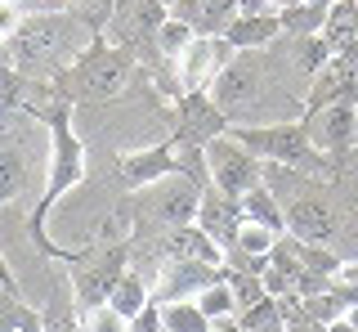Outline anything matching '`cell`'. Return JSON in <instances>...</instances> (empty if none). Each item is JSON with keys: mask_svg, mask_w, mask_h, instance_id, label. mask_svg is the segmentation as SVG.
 <instances>
[{"mask_svg": "<svg viewBox=\"0 0 358 332\" xmlns=\"http://www.w3.org/2000/svg\"><path fill=\"white\" fill-rule=\"evenodd\" d=\"M99 36V27L81 14H31L22 18L18 32L0 46V68L54 81L85 54V46Z\"/></svg>", "mask_w": 358, "mask_h": 332, "instance_id": "6da1fadb", "label": "cell"}, {"mask_svg": "<svg viewBox=\"0 0 358 332\" xmlns=\"http://www.w3.org/2000/svg\"><path fill=\"white\" fill-rule=\"evenodd\" d=\"M197 207H201V184H193L188 175H162V180L143 184L139 193L130 198V216H134V238H152V261L157 256V242H162L171 229L197 225Z\"/></svg>", "mask_w": 358, "mask_h": 332, "instance_id": "7a4b0ae2", "label": "cell"}, {"mask_svg": "<svg viewBox=\"0 0 358 332\" xmlns=\"http://www.w3.org/2000/svg\"><path fill=\"white\" fill-rule=\"evenodd\" d=\"M134 68H139V63H134L130 50L112 46L108 36H94L72 68L54 76V85H59V95L72 99V104H103V99H117L126 90Z\"/></svg>", "mask_w": 358, "mask_h": 332, "instance_id": "3957f363", "label": "cell"}, {"mask_svg": "<svg viewBox=\"0 0 358 332\" xmlns=\"http://www.w3.org/2000/svg\"><path fill=\"white\" fill-rule=\"evenodd\" d=\"M242 148H251L260 162H278V166H291V171H305L313 180H331L336 175V162L327 153L313 148L305 121H260V126H233L229 130Z\"/></svg>", "mask_w": 358, "mask_h": 332, "instance_id": "277c9868", "label": "cell"}, {"mask_svg": "<svg viewBox=\"0 0 358 332\" xmlns=\"http://www.w3.org/2000/svg\"><path fill=\"white\" fill-rule=\"evenodd\" d=\"M72 104L59 108L45 126H50V180H45V193H41V202L31 207V238L41 242V247H50V238H45V216L54 212V202H59L63 193H72L76 184H81V175H85V144L72 135ZM54 251V247H50Z\"/></svg>", "mask_w": 358, "mask_h": 332, "instance_id": "5b68a950", "label": "cell"}, {"mask_svg": "<svg viewBox=\"0 0 358 332\" xmlns=\"http://www.w3.org/2000/svg\"><path fill=\"white\" fill-rule=\"evenodd\" d=\"M130 270V242H103V247H85L72 256V292L85 310L90 305H103L112 296L117 279Z\"/></svg>", "mask_w": 358, "mask_h": 332, "instance_id": "8992f818", "label": "cell"}, {"mask_svg": "<svg viewBox=\"0 0 358 332\" xmlns=\"http://www.w3.org/2000/svg\"><path fill=\"white\" fill-rule=\"evenodd\" d=\"M206 171H210V184L229 198H242L246 189L264 180V166L251 148H242L233 135H220L206 144Z\"/></svg>", "mask_w": 358, "mask_h": 332, "instance_id": "52a82bcc", "label": "cell"}, {"mask_svg": "<svg viewBox=\"0 0 358 332\" xmlns=\"http://www.w3.org/2000/svg\"><path fill=\"white\" fill-rule=\"evenodd\" d=\"M233 121L215 108V99L206 90H193V95H179V117H175V144L179 148H206L210 139L229 135Z\"/></svg>", "mask_w": 358, "mask_h": 332, "instance_id": "ba28073f", "label": "cell"}, {"mask_svg": "<svg viewBox=\"0 0 358 332\" xmlns=\"http://www.w3.org/2000/svg\"><path fill=\"white\" fill-rule=\"evenodd\" d=\"M300 121H305L313 148L327 153L331 162H341L345 153L358 148V104H327L318 113H305Z\"/></svg>", "mask_w": 358, "mask_h": 332, "instance_id": "9c48e42d", "label": "cell"}, {"mask_svg": "<svg viewBox=\"0 0 358 332\" xmlns=\"http://www.w3.org/2000/svg\"><path fill=\"white\" fill-rule=\"evenodd\" d=\"M233 50L224 36H197L193 46L179 54L175 63V81H179V95H193V90H210V81L233 63Z\"/></svg>", "mask_w": 358, "mask_h": 332, "instance_id": "30bf717a", "label": "cell"}, {"mask_svg": "<svg viewBox=\"0 0 358 332\" xmlns=\"http://www.w3.org/2000/svg\"><path fill=\"white\" fill-rule=\"evenodd\" d=\"M327 104H358V50L331 54L313 72V81L305 90V113H318Z\"/></svg>", "mask_w": 358, "mask_h": 332, "instance_id": "8fae6325", "label": "cell"}, {"mask_svg": "<svg viewBox=\"0 0 358 332\" xmlns=\"http://www.w3.org/2000/svg\"><path fill=\"white\" fill-rule=\"evenodd\" d=\"M220 279V265L206 261H162V270L152 274V301L171 305V301H193L201 287H210Z\"/></svg>", "mask_w": 358, "mask_h": 332, "instance_id": "7c38bea8", "label": "cell"}, {"mask_svg": "<svg viewBox=\"0 0 358 332\" xmlns=\"http://www.w3.org/2000/svg\"><path fill=\"white\" fill-rule=\"evenodd\" d=\"M242 198H229V193H220L215 184L210 189H201V207H197V229L206 234L210 242H220L224 251L238 242V229H242Z\"/></svg>", "mask_w": 358, "mask_h": 332, "instance_id": "4fadbf2b", "label": "cell"}, {"mask_svg": "<svg viewBox=\"0 0 358 332\" xmlns=\"http://www.w3.org/2000/svg\"><path fill=\"white\" fill-rule=\"evenodd\" d=\"M31 166H36V148H31L27 130H5L0 135V207L27 189Z\"/></svg>", "mask_w": 358, "mask_h": 332, "instance_id": "5bb4252c", "label": "cell"}, {"mask_svg": "<svg viewBox=\"0 0 358 332\" xmlns=\"http://www.w3.org/2000/svg\"><path fill=\"white\" fill-rule=\"evenodd\" d=\"M175 171H179L175 139L152 144V148H139V153H121V162H117V175L130 184V189H143V184L162 180V175H175Z\"/></svg>", "mask_w": 358, "mask_h": 332, "instance_id": "9a60e30c", "label": "cell"}, {"mask_svg": "<svg viewBox=\"0 0 358 332\" xmlns=\"http://www.w3.org/2000/svg\"><path fill=\"white\" fill-rule=\"evenodd\" d=\"M157 256L162 261H206V265H224V247L210 242L197 225H184V229H171L162 242H157Z\"/></svg>", "mask_w": 358, "mask_h": 332, "instance_id": "2e32d148", "label": "cell"}, {"mask_svg": "<svg viewBox=\"0 0 358 332\" xmlns=\"http://www.w3.org/2000/svg\"><path fill=\"white\" fill-rule=\"evenodd\" d=\"M171 14L184 18L197 36H224L229 23L238 18V0H179Z\"/></svg>", "mask_w": 358, "mask_h": 332, "instance_id": "e0dca14e", "label": "cell"}, {"mask_svg": "<svg viewBox=\"0 0 358 332\" xmlns=\"http://www.w3.org/2000/svg\"><path fill=\"white\" fill-rule=\"evenodd\" d=\"M278 36H282L278 14H238L229 23V32H224V41H229L233 50H268Z\"/></svg>", "mask_w": 358, "mask_h": 332, "instance_id": "ac0fdd59", "label": "cell"}, {"mask_svg": "<svg viewBox=\"0 0 358 332\" xmlns=\"http://www.w3.org/2000/svg\"><path fill=\"white\" fill-rule=\"evenodd\" d=\"M318 36L327 41V50H331V54L358 50V0H331L327 23H322Z\"/></svg>", "mask_w": 358, "mask_h": 332, "instance_id": "d6986e66", "label": "cell"}, {"mask_svg": "<svg viewBox=\"0 0 358 332\" xmlns=\"http://www.w3.org/2000/svg\"><path fill=\"white\" fill-rule=\"evenodd\" d=\"M41 324L45 332H85L81 319H76V292L63 274H54V287H50V301L41 310Z\"/></svg>", "mask_w": 358, "mask_h": 332, "instance_id": "ffe728a7", "label": "cell"}, {"mask_svg": "<svg viewBox=\"0 0 358 332\" xmlns=\"http://www.w3.org/2000/svg\"><path fill=\"white\" fill-rule=\"evenodd\" d=\"M331 0H305V5L278 9V23H282V36H318L322 23H327Z\"/></svg>", "mask_w": 358, "mask_h": 332, "instance_id": "44dd1931", "label": "cell"}, {"mask_svg": "<svg viewBox=\"0 0 358 332\" xmlns=\"http://www.w3.org/2000/svg\"><path fill=\"white\" fill-rule=\"evenodd\" d=\"M242 212H246V220H255V225L273 229V234H287L282 207H278V198H273V189H268L264 180L255 184V189H246V193H242Z\"/></svg>", "mask_w": 358, "mask_h": 332, "instance_id": "7402d4cb", "label": "cell"}, {"mask_svg": "<svg viewBox=\"0 0 358 332\" xmlns=\"http://www.w3.org/2000/svg\"><path fill=\"white\" fill-rule=\"evenodd\" d=\"M148 301H152V287H148V279H143L139 270H126V274L117 279V287H112V296H108V305L121 310L126 319H134Z\"/></svg>", "mask_w": 358, "mask_h": 332, "instance_id": "603a6c76", "label": "cell"}, {"mask_svg": "<svg viewBox=\"0 0 358 332\" xmlns=\"http://www.w3.org/2000/svg\"><path fill=\"white\" fill-rule=\"evenodd\" d=\"M197 301V310L210 319V324H224V319H238V296H233V287H229V279H220L210 283V287H201V292L193 296Z\"/></svg>", "mask_w": 358, "mask_h": 332, "instance_id": "cb8c5ba5", "label": "cell"}, {"mask_svg": "<svg viewBox=\"0 0 358 332\" xmlns=\"http://www.w3.org/2000/svg\"><path fill=\"white\" fill-rule=\"evenodd\" d=\"M0 332H45L41 310H31L14 292H0Z\"/></svg>", "mask_w": 358, "mask_h": 332, "instance_id": "d4e9b609", "label": "cell"}, {"mask_svg": "<svg viewBox=\"0 0 358 332\" xmlns=\"http://www.w3.org/2000/svg\"><path fill=\"white\" fill-rule=\"evenodd\" d=\"M193 41H197V32L188 27L184 18H175V14H171V18L162 23V32H157V54H162V59L175 68V63H179V54L193 46Z\"/></svg>", "mask_w": 358, "mask_h": 332, "instance_id": "484cf974", "label": "cell"}, {"mask_svg": "<svg viewBox=\"0 0 358 332\" xmlns=\"http://www.w3.org/2000/svg\"><path fill=\"white\" fill-rule=\"evenodd\" d=\"M162 328L166 332H210L215 324L197 310V301H171V305H162Z\"/></svg>", "mask_w": 358, "mask_h": 332, "instance_id": "4316f807", "label": "cell"}, {"mask_svg": "<svg viewBox=\"0 0 358 332\" xmlns=\"http://www.w3.org/2000/svg\"><path fill=\"white\" fill-rule=\"evenodd\" d=\"M238 324L246 332H287V319H282V310H278L273 296H264V301L238 310Z\"/></svg>", "mask_w": 358, "mask_h": 332, "instance_id": "83f0119b", "label": "cell"}, {"mask_svg": "<svg viewBox=\"0 0 358 332\" xmlns=\"http://www.w3.org/2000/svg\"><path fill=\"white\" fill-rule=\"evenodd\" d=\"M81 328L85 332H130V319L103 301V305H90L85 314H81Z\"/></svg>", "mask_w": 358, "mask_h": 332, "instance_id": "f1b7e54d", "label": "cell"}, {"mask_svg": "<svg viewBox=\"0 0 358 332\" xmlns=\"http://www.w3.org/2000/svg\"><path fill=\"white\" fill-rule=\"evenodd\" d=\"M273 242H278V234H273V229L255 225V220H242V229H238V242H233V247L251 251V256H268V251H273Z\"/></svg>", "mask_w": 358, "mask_h": 332, "instance_id": "f546056e", "label": "cell"}, {"mask_svg": "<svg viewBox=\"0 0 358 332\" xmlns=\"http://www.w3.org/2000/svg\"><path fill=\"white\" fill-rule=\"evenodd\" d=\"M130 332H162V305L148 301V305L139 310V314L130 319Z\"/></svg>", "mask_w": 358, "mask_h": 332, "instance_id": "4dcf8cb0", "label": "cell"}, {"mask_svg": "<svg viewBox=\"0 0 358 332\" xmlns=\"http://www.w3.org/2000/svg\"><path fill=\"white\" fill-rule=\"evenodd\" d=\"M18 23H22V9L9 5V0H0V46H5V41L18 32Z\"/></svg>", "mask_w": 358, "mask_h": 332, "instance_id": "1f68e13d", "label": "cell"}, {"mask_svg": "<svg viewBox=\"0 0 358 332\" xmlns=\"http://www.w3.org/2000/svg\"><path fill=\"white\" fill-rule=\"evenodd\" d=\"M238 14H278V0H238Z\"/></svg>", "mask_w": 358, "mask_h": 332, "instance_id": "d6a6232c", "label": "cell"}, {"mask_svg": "<svg viewBox=\"0 0 358 332\" xmlns=\"http://www.w3.org/2000/svg\"><path fill=\"white\" fill-rule=\"evenodd\" d=\"M322 332H358V328L350 324V319H336V324H327V328H322Z\"/></svg>", "mask_w": 358, "mask_h": 332, "instance_id": "836d02e7", "label": "cell"}, {"mask_svg": "<svg viewBox=\"0 0 358 332\" xmlns=\"http://www.w3.org/2000/svg\"><path fill=\"white\" fill-rule=\"evenodd\" d=\"M215 328H220V332H246V328L238 324V319H224V324H215Z\"/></svg>", "mask_w": 358, "mask_h": 332, "instance_id": "e575fe53", "label": "cell"}, {"mask_svg": "<svg viewBox=\"0 0 358 332\" xmlns=\"http://www.w3.org/2000/svg\"><path fill=\"white\" fill-rule=\"evenodd\" d=\"M291 5H305V0H278V9H291Z\"/></svg>", "mask_w": 358, "mask_h": 332, "instance_id": "d590c367", "label": "cell"}, {"mask_svg": "<svg viewBox=\"0 0 358 332\" xmlns=\"http://www.w3.org/2000/svg\"><path fill=\"white\" fill-rule=\"evenodd\" d=\"M162 5H166V9H175V5H179V0H162Z\"/></svg>", "mask_w": 358, "mask_h": 332, "instance_id": "8d00e7d4", "label": "cell"}, {"mask_svg": "<svg viewBox=\"0 0 358 332\" xmlns=\"http://www.w3.org/2000/svg\"><path fill=\"white\" fill-rule=\"evenodd\" d=\"M210 332H220V328H210Z\"/></svg>", "mask_w": 358, "mask_h": 332, "instance_id": "74e56055", "label": "cell"}]
</instances>
